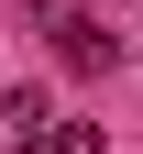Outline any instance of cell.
<instances>
[{"label": "cell", "mask_w": 143, "mask_h": 154, "mask_svg": "<svg viewBox=\"0 0 143 154\" xmlns=\"http://www.w3.org/2000/svg\"><path fill=\"white\" fill-rule=\"evenodd\" d=\"M33 11H44V33H55V55H66V66L77 77H99V66H110V22H88V11H77V0H33Z\"/></svg>", "instance_id": "1"}, {"label": "cell", "mask_w": 143, "mask_h": 154, "mask_svg": "<svg viewBox=\"0 0 143 154\" xmlns=\"http://www.w3.org/2000/svg\"><path fill=\"white\" fill-rule=\"evenodd\" d=\"M33 154H110V132H99V121H55Z\"/></svg>", "instance_id": "2"}]
</instances>
